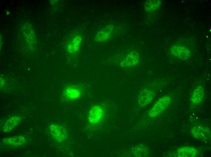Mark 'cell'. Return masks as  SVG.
Instances as JSON below:
<instances>
[{"label":"cell","mask_w":211,"mask_h":157,"mask_svg":"<svg viewBox=\"0 0 211 157\" xmlns=\"http://www.w3.org/2000/svg\"><path fill=\"white\" fill-rule=\"evenodd\" d=\"M171 102V98L169 96H165L159 98L148 111V115L151 117L159 115L169 106Z\"/></svg>","instance_id":"1"},{"label":"cell","mask_w":211,"mask_h":157,"mask_svg":"<svg viewBox=\"0 0 211 157\" xmlns=\"http://www.w3.org/2000/svg\"><path fill=\"white\" fill-rule=\"evenodd\" d=\"M104 115V111L102 107L98 105H95L92 106L89 111L88 120L91 123L96 124L101 120Z\"/></svg>","instance_id":"2"},{"label":"cell","mask_w":211,"mask_h":157,"mask_svg":"<svg viewBox=\"0 0 211 157\" xmlns=\"http://www.w3.org/2000/svg\"><path fill=\"white\" fill-rule=\"evenodd\" d=\"M191 133L194 138L199 140H206L211 138V130L204 127L197 126L191 129Z\"/></svg>","instance_id":"3"},{"label":"cell","mask_w":211,"mask_h":157,"mask_svg":"<svg viewBox=\"0 0 211 157\" xmlns=\"http://www.w3.org/2000/svg\"><path fill=\"white\" fill-rule=\"evenodd\" d=\"M139 60L138 53L135 51H132L128 53L122 60L120 66L124 68H131L137 65Z\"/></svg>","instance_id":"4"},{"label":"cell","mask_w":211,"mask_h":157,"mask_svg":"<svg viewBox=\"0 0 211 157\" xmlns=\"http://www.w3.org/2000/svg\"><path fill=\"white\" fill-rule=\"evenodd\" d=\"M171 53L175 57L179 59H186L190 56V50L185 46L180 45L172 46L170 49Z\"/></svg>","instance_id":"5"},{"label":"cell","mask_w":211,"mask_h":157,"mask_svg":"<svg viewBox=\"0 0 211 157\" xmlns=\"http://www.w3.org/2000/svg\"><path fill=\"white\" fill-rule=\"evenodd\" d=\"M49 130L52 136L59 142L64 141L66 138L67 133L63 127L56 124H52Z\"/></svg>","instance_id":"6"},{"label":"cell","mask_w":211,"mask_h":157,"mask_svg":"<svg viewBox=\"0 0 211 157\" xmlns=\"http://www.w3.org/2000/svg\"><path fill=\"white\" fill-rule=\"evenodd\" d=\"M154 93L151 90L146 88L141 90L138 96L137 101L141 107H145L148 105L153 100Z\"/></svg>","instance_id":"7"},{"label":"cell","mask_w":211,"mask_h":157,"mask_svg":"<svg viewBox=\"0 0 211 157\" xmlns=\"http://www.w3.org/2000/svg\"><path fill=\"white\" fill-rule=\"evenodd\" d=\"M21 118L18 116H13L5 122L2 130L4 133H8L13 130L20 123Z\"/></svg>","instance_id":"8"},{"label":"cell","mask_w":211,"mask_h":157,"mask_svg":"<svg viewBox=\"0 0 211 157\" xmlns=\"http://www.w3.org/2000/svg\"><path fill=\"white\" fill-rule=\"evenodd\" d=\"M113 28L112 25H109L100 30L96 34L95 40L100 42L107 40L111 36Z\"/></svg>","instance_id":"9"},{"label":"cell","mask_w":211,"mask_h":157,"mask_svg":"<svg viewBox=\"0 0 211 157\" xmlns=\"http://www.w3.org/2000/svg\"><path fill=\"white\" fill-rule=\"evenodd\" d=\"M2 142L5 144L12 146H18L24 143L25 139L22 136H16L3 139Z\"/></svg>","instance_id":"10"},{"label":"cell","mask_w":211,"mask_h":157,"mask_svg":"<svg viewBox=\"0 0 211 157\" xmlns=\"http://www.w3.org/2000/svg\"><path fill=\"white\" fill-rule=\"evenodd\" d=\"M204 94V88L201 86H197L194 90L191 99V103L196 105L203 100Z\"/></svg>","instance_id":"11"},{"label":"cell","mask_w":211,"mask_h":157,"mask_svg":"<svg viewBox=\"0 0 211 157\" xmlns=\"http://www.w3.org/2000/svg\"><path fill=\"white\" fill-rule=\"evenodd\" d=\"M198 154L197 150L191 147H183L178 149L177 155L179 157H194Z\"/></svg>","instance_id":"12"},{"label":"cell","mask_w":211,"mask_h":157,"mask_svg":"<svg viewBox=\"0 0 211 157\" xmlns=\"http://www.w3.org/2000/svg\"><path fill=\"white\" fill-rule=\"evenodd\" d=\"M81 91L76 86H70L65 89L64 94L66 98L69 99L73 100L77 99L81 95Z\"/></svg>","instance_id":"13"},{"label":"cell","mask_w":211,"mask_h":157,"mask_svg":"<svg viewBox=\"0 0 211 157\" xmlns=\"http://www.w3.org/2000/svg\"><path fill=\"white\" fill-rule=\"evenodd\" d=\"M81 41V37L79 36H75L68 44L67 50L71 53H75L79 50Z\"/></svg>","instance_id":"14"},{"label":"cell","mask_w":211,"mask_h":157,"mask_svg":"<svg viewBox=\"0 0 211 157\" xmlns=\"http://www.w3.org/2000/svg\"><path fill=\"white\" fill-rule=\"evenodd\" d=\"M131 151L132 154L136 157L146 156L149 153L148 148L146 146L142 145L134 146L132 149Z\"/></svg>","instance_id":"15"},{"label":"cell","mask_w":211,"mask_h":157,"mask_svg":"<svg viewBox=\"0 0 211 157\" xmlns=\"http://www.w3.org/2000/svg\"><path fill=\"white\" fill-rule=\"evenodd\" d=\"M160 5L159 0H148L145 3V9L148 12L153 11L158 9Z\"/></svg>","instance_id":"16"}]
</instances>
